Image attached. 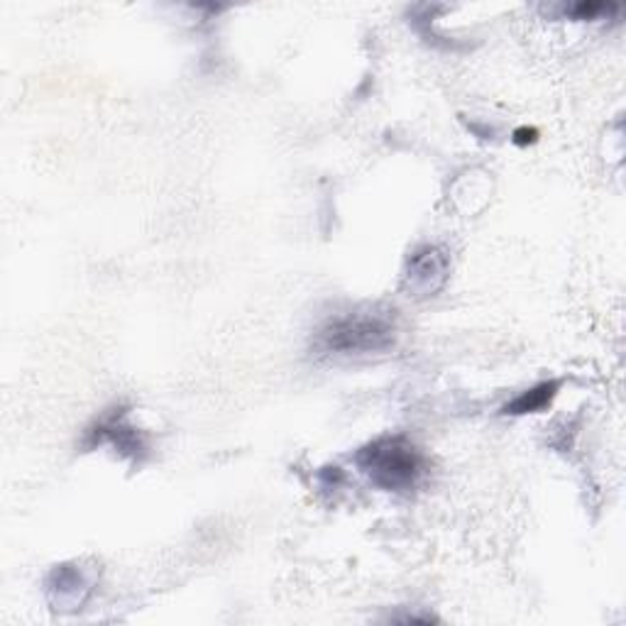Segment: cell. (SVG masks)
<instances>
[{"label":"cell","instance_id":"cell-1","mask_svg":"<svg viewBox=\"0 0 626 626\" xmlns=\"http://www.w3.org/2000/svg\"><path fill=\"white\" fill-rule=\"evenodd\" d=\"M357 465L370 480L390 492H404L419 482L424 472L421 453L406 439H380L357 453Z\"/></svg>","mask_w":626,"mask_h":626},{"label":"cell","instance_id":"cell-2","mask_svg":"<svg viewBox=\"0 0 626 626\" xmlns=\"http://www.w3.org/2000/svg\"><path fill=\"white\" fill-rule=\"evenodd\" d=\"M394 341V328L380 316H343L328 323L321 331V345L328 353L357 355L377 353L390 347Z\"/></svg>","mask_w":626,"mask_h":626},{"label":"cell","instance_id":"cell-3","mask_svg":"<svg viewBox=\"0 0 626 626\" xmlns=\"http://www.w3.org/2000/svg\"><path fill=\"white\" fill-rule=\"evenodd\" d=\"M445 272H449L445 255L435 247H429L414 257L406 280H409V290H414L416 296H429L445 284Z\"/></svg>","mask_w":626,"mask_h":626},{"label":"cell","instance_id":"cell-4","mask_svg":"<svg viewBox=\"0 0 626 626\" xmlns=\"http://www.w3.org/2000/svg\"><path fill=\"white\" fill-rule=\"evenodd\" d=\"M57 590L59 598L57 604H82L84 602V594L88 592V582L84 580V575L78 573L76 568H69V565H62V568L54 570L52 575V582H49V592Z\"/></svg>","mask_w":626,"mask_h":626},{"label":"cell","instance_id":"cell-5","mask_svg":"<svg viewBox=\"0 0 626 626\" xmlns=\"http://www.w3.org/2000/svg\"><path fill=\"white\" fill-rule=\"evenodd\" d=\"M555 390H559V384H555V382L539 384V386H536V390L524 392L521 396H516V400H514L512 404H506L504 412H506V414H531V412H541L543 406L553 400Z\"/></svg>","mask_w":626,"mask_h":626}]
</instances>
